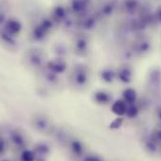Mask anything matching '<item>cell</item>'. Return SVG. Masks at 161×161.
Instances as JSON below:
<instances>
[{"label":"cell","mask_w":161,"mask_h":161,"mask_svg":"<svg viewBox=\"0 0 161 161\" xmlns=\"http://www.w3.org/2000/svg\"><path fill=\"white\" fill-rule=\"evenodd\" d=\"M31 124L36 131L43 135H53L56 127L51 117L44 113L35 114L32 117Z\"/></svg>","instance_id":"cell-3"},{"label":"cell","mask_w":161,"mask_h":161,"mask_svg":"<svg viewBox=\"0 0 161 161\" xmlns=\"http://www.w3.org/2000/svg\"><path fill=\"white\" fill-rule=\"evenodd\" d=\"M9 140L11 143L19 149H25L27 144V139L25 133L20 129H13L9 134Z\"/></svg>","instance_id":"cell-8"},{"label":"cell","mask_w":161,"mask_h":161,"mask_svg":"<svg viewBox=\"0 0 161 161\" xmlns=\"http://www.w3.org/2000/svg\"><path fill=\"white\" fill-rule=\"evenodd\" d=\"M67 148L72 157H74L75 158H79V159L82 158L87 153V147L84 142L81 141L80 138H77L74 136H72V138L69 142Z\"/></svg>","instance_id":"cell-5"},{"label":"cell","mask_w":161,"mask_h":161,"mask_svg":"<svg viewBox=\"0 0 161 161\" xmlns=\"http://www.w3.org/2000/svg\"><path fill=\"white\" fill-rule=\"evenodd\" d=\"M3 161H9V160H3Z\"/></svg>","instance_id":"cell-22"},{"label":"cell","mask_w":161,"mask_h":161,"mask_svg":"<svg viewBox=\"0 0 161 161\" xmlns=\"http://www.w3.org/2000/svg\"><path fill=\"white\" fill-rule=\"evenodd\" d=\"M51 146L45 142H39L34 145L33 152L36 161H48L51 156Z\"/></svg>","instance_id":"cell-7"},{"label":"cell","mask_w":161,"mask_h":161,"mask_svg":"<svg viewBox=\"0 0 161 161\" xmlns=\"http://www.w3.org/2000/svg\"><path fill=\"white\" fill-rule=\"evenodd\" d=\"M98 79L104 83H113L116 80V69L112 67H103L98 71Z\"/></svg>","instance_id":"cell-9"},{"label":"cell","mask_w":161,"mask_h":161,"mask_svg":"<svg viewBox=\"0 0 161 161\" xmlns=\"http://www.w3.org/2000/svg\"><path fill=\"white\" fill-rule=\"evenodd\" d=\"M116 79L122 82H129L132 79V71L129 67L122 66L116 69Z\"/></svg>","instance_id":"cell-12"},{"label":"cell","mask_w":161,"mask_h":161,"mask_svg":"<svg viewBox=\"0 0 161 161\" xmlns=\"http://www.w3.org/2000/svg\"><path fill=\"white\" fill-rule=\"evenodd\" d=\"M138 113H139V110L134 104H127V109H126L125 115H126L129 118H133V117L137 116Z\"/></svg>","instance_id":"cell-19"},{"label":"cell","mask_w":161,"mask_h":161,"mask_svg":"<svg viewBox=\"0 0 161 161\" xmlns=\"http://www.w3.org/2000/svg\"><path fill=\"white\" fill-rule=\"evenodd\" d=\"M24 61L25 67H27L29 69L40 72L45 68L48 59L43 52L37 49H31L27 50V52L25 53L24 56Z\"/></svg>","instance_id":"cell-2"},{"label":"cell","mask_w":161,"mask_h":161,"mask_svg":"<svg viewBox=\"0 0 161 161\" xmlns=\"http://www.w3.org/2000/svg\"><path fill=\"white\" fill-rule=\"evenodd\" d=\"M6 147H7V144H6L5 139L0 137V155L4 154V152L6 151Z\"/></svg>","instance_id":"cell-20"},{"label":"cell","mask_w":161,"mask_h":161,"mask_svg":"<svg viewBox=\"0 0 161 161\" xmlns=\"http://www.w3.org/2000/svg\"><path fill=\"white\" fill-rule=\"evenodd\" d=\"M80 161H104V158L97 153L87 152L86 155L80 158Z\"/></svg>","instance_id":"cell-18"},{"label":"cell","mask_w":161,"mask_h":161,"mask_svg":"<svg viewBox=\"0 0 161 161\" xmlns=\"http://www.w3.org/2000/svg\"><path fill=\"white\" fill-rule=\"evenodd\" d=\"M22 29V25L19 21L15 20V19H10L8 21L6 22L5 25V30L8 34L13 36V35H17Z\"/></svg>","instance_id":"cell-13"},{"label":"cell","mask_w":161,"mask_h":161,"mask_svg":"<svg viewBox=\"0 0 161 161\" xmlns=\"http://www.w3.org/2000/svg\"><path fill=\"white\" fill-rule=\"evenodd\" d=\"M127 109V104L123 100V99H118L115 100L112 103L111 105V111L113 114H114L117 116H122L125 114Z\"/></svg>","instance_id":"cell-15"},{"label":"cell","mask_w":161,"mask_h":161,"mask_svg":"<svg viewBox=\"0 0 161 161\" xmlns=\"http://www.w3.org/2000/svg\"><path fill=\"white\" fill-rule=\"evenodd\" d=\"M122 96H123V100L126 104H134L137 99V93L133 88L125 89Z\"/></svg>","instance_id":"cell-16"},{"label":"cell","mask_w":161,"mask_h":161,"mask_svg":"<svg viewBox=\"0 0 161 161\" xmlns=\"http://www.w3.org/2000/svg\"><path fill=\"white\" fill-rule=\"evenodd\" d=\"M91 99L95 105L100 106V107L112 105V103L114 102L113 94L105 89L94 90L91 95Z\"/></svg>","instance_id":"cell-6"},{"label":"cell","mask_w":161,"mask_h":161,"mask_svg":"<svg viewBox=\"0 0 161 161\" xmlns=\"http://www.w3.org/2000/svg\"><path fill=\"white\" fill-rule=\"evenodd\" d=\"M45 69L52 73H54L56 75H63L68 72L69 66L68 61L65 58H60V57H54L53 59H50L47 61Z\"/></svg>","instance_id":"cell-4"},{"label":"cell","mask_w":161,"mask_h":161,"mask_svg":"<svg viewBox=\"0 0 161 161\" xmlns=\"http://www.w3.org/2000/svg\"><path fill=\"white\" fill-rule=\"evenodd\" d=\"M158 116L159 120L161 121V109H159V110H158Z\"/></svg>","instance_id":"cell-21"},{"label":"cell","mask_w":161,"mask_h":161,"mask_svg":"<svg viewBox=\"0 0 161 161\" xmlns=\"http://www.w3.org/2000/svg\"><path fill=\"white\" fill-rule=\"evenodd\" d=\"M43 80H45L49 85L51 86H56L60 83V76L56 75L54 73H52L51 71L47 70L45 68L40 71Z\"/></svg>","instance_id":"cell-11"},{"label":"cell","mask_w":161,"mask_h":161,"mask_svg":"<svg viewBox=\"0 0 161 161\" xmlns=\"http://www.w3.org/2000/svg\"><path fill=\"white\" fill-rule=\"evenodd\" d=\"M20 160L21 161H36L35 158V154L33 152V150H29V149H24L21 152L20 155Z\"/></svg>","instance_id":"cell-17"},{"label":"cell","mask_w":161,"mask_h":161,"mask_svg":"<svg viewBox=\"0 0 161 161\" xmlns=\"http://www.w3.org/2000/svg\"><path fill=\"white\" fill-rule=\"evenodd\" d=\"M92 69L83 63H76L69 67L67 72L69 85L75 91H82L87 88L92 80Z\"/></svg>","instance_id":"cell-1"},{"label":"cell","mask_w":161,"mask_h":161,"mask_svg":"<svg viewBox=\"0 0 161 161\" xmlns=\"http://www.w3.org/2000/svg\"><path fill=\"white\" fill-rule=\"evenodd\" d=\"M73 52L76 55L83 57L88 54V44L87 41L83 39L78 40L74 43L73 47Z\"/></svg>","instance_id":"cell-14"},{"label":"cell","mask_w":161,"mask_h":161,"mask_svg":"<svg viewBox=\"0 0 161 161\" xmlns=\"http://www.w3.org/2000/svg\"><path fill=\"white\" fill-rule=\"evenodd\" d=\"M56 140V142L62 145V146H66L68 145L69 142L70 141V139L72 138V135L69 134V131L67 129V128H64V127H55L54 129V132L53 134Z\"/></svg>","instance_id":"cell-10"}]
</instances>
